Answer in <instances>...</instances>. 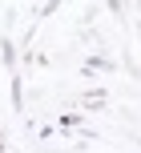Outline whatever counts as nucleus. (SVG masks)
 Returning a JSON list of instances; mask_svg holds the SVG:
<instances>
[{
  "instance_id": "nucleus-1",
  "label": "nucleus",
  "mask_w": 141,
  "mask_h": 153,
  "mask_svg": "<svg viewBox=\"0 0 141 153\" xmlns=\"http://www.w3.org/2000/svg\"><path fill=\"white\" fill-rule=\"evenodd\" d=\"M101 101H105V93H101V89H93V93H85V105H101Z\"/></svg>"
}]
</instances>
